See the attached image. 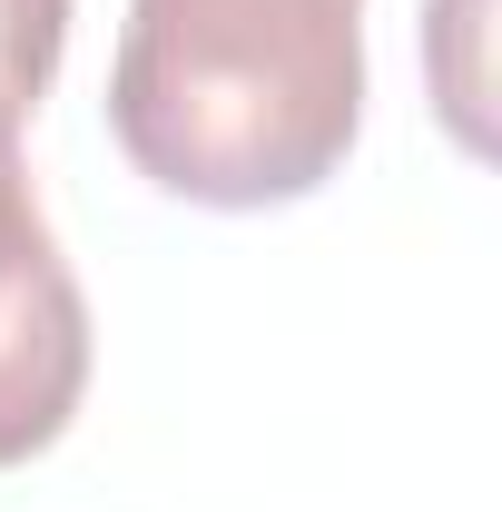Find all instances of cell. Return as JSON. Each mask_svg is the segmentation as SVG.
Listing matches in <instances>:
<instances>
[{
    "label": "cell",
    "instance_id": "cell-1",
    "mask_svg": "<svg viewBox=\"0 0 502 512\" xmlns=\"http://www.w3.org/2000/svg\"><path fill=\"white\" fill-rule=\"evenodd\" d=\"M109 128L188 207L315 197L365 128V0H128Z\"/></svg>",
    "mask_w": 502,
    "mask_h": 512
},
{
    "label": "cell",
    "instance_id": "cell-2",
    "mask_svg": "<svg viewBox=\"0 0 502 512\" xmlns=\"http://www.w3.org/2000/svg\"><path fill=\"white\" fill-rule=\"evenodd\" d=\"M79 394H89V306L30 197L20 148H0V463L50 453Z\"/></svg>",
    "mask_w": 502,
    "mask_h": 512
},
{
    "label": "cell",
    "instance_id": "cell-3",
    "mask_svg": "<svg viewBox=\"0 0 502 512\" xmlns=\"http://www.w3.org/2000/svg\"><path fill=\"white\" fill-rule=\"evenodd\" d=\"M60 50H69V0H0V148H20L40 89L60 79Z\"/></svg>",
    "mask_w": 502,
    "mask_h": 512
}]
</instances>
